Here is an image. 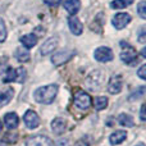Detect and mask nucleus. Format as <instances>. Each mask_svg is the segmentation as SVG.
Listing matches in <instances>:
<instances>
[{"instance_id": "obj_21", "label": "nucleus", "mask_w": 146, "mask_h": 146, "mask_svg": "<svg viewBox=\"0 0 146 146\" xmlns=\"http://www.w3.org/2000/svg\"><path fill=\"white\" fill-rule=\"evenodd\" d=\"M94 105H95L96 110H103V109H105L106 105H108V99L104 98V96H99V98H95Z\"/></svg>"}, {"instance_id": "obj_15", "label": "nucleus", "mask_w": 146, "mask_h": 146, "mask_svg": "<svg viewBox=\"0 0 146 146\" xmlns=\"http://www.w3.org/2000/svg\"><path fill=\"white\" fill-rule=\"evenodd\" d=\"M19 41L22 42V45L25 46V49H32L33 46L37 44V36L33 35V33H30V35H25L19 38Z\"/></svg>"}, {"instance_id": "obj_10", "label": "nucleus", "mask_w": 146, "mask_h": 146, "mask_svg": "<svg viewBox=\"0 0 146 146\" xmlns=\"http://www.w3.org/2000/svg\"><path fill=\"white\" fill-rule=\"evenodd\" d=\"M56 46H58V38L50 37L42 44V46H41V49H40V53L42 54V55H49L50 53H53V51L55 50Z\"/></svg>"}, {"instance_id": "obj_35", "label": "nucleus", "mask_w": 146, "mask_h": 146, "mask_svg": "<svg viewBox=\"0 0 146 146\" xmlns=\"http://www.w3.org/2000/svg\"><path fill=\"white\" fill-rule=\"evenodd\" d=\"M1 129H3V124H1V121H0V132H1Z\"/></svg>"}, {"instance_id": "obj_13", "label": "nucleus", "mask_w": 146, "mask_h": 146, "mask_svg": "<svg viewBox=\"0 0 146 146\" xmlns=\"http://www.w3.org/2000/svg\"><path fill=\"white\" fill-rule=\"evenodd\" d=\"M66 128H67V122L63 118H55L51 122V129H53V132L55 135L64 133Z\"/></svg>"}, {"instance_id": "obj_32", "label": "nucleus", "mask_w": 146, "mask_h": 146, "mask_svg": "<svg viewBox=\"0 0 146 146\" xmlns=\"http://www.w3.org/2000/svg\"><path fill=\"white\" fill-rule=\"evenodd\" d=\"M3 71H4V66H3L1 63H0V76H1V73H3Z\"/></svg>"}, {"instance_id": "obj_12", "label": "nucleus", "mask_w": 146, "mask_h": 146, "mask_svg": "<svg viewBox=\"0 0 146 146\" xmlns=\"http://www.w3.org/2000/svg\"><path fill=\"white\" fill-rule=\"evenodd\" d=\"M121 60L124 62V63L127 64H131L133 63V62L137 60V53L135 51L133 48H131V46H127L126 50H123L121 53Z\"/></svg>"}, {"instance_id": "obj_8", "label": "nucleus", "mask_w": 146, "mask_h": 146, "mask_svg": "<svg viewBox=\"0 0 146 146\" xmlns=\"http://www.w3.org/2000/svg\"><path fill=\"white\" fill-rule=\"evenodd\" d=\"M129 22H131V15L127 14V13H118V14H115L113 17V19H111V23H113V26L117 30L124 28Z\"/></svg>"}, {"instance_id": "obj_9", "label": "nucleus", "mask_w": 146, "mask_h": 146, "mask_svg": "<svg viewBox=\"0 0 146 146\" xmlns=\"http://www.w3.org/2000/svg\"><path fill=\"white\" fill-rule=\"evenodd\" d=\"M23 121H25L26 126H27L30 129L37 128L38 124H40V118H38V115L33 110H27L26 111L25 117H23Z\"/></svg>"}, {"instance_id": "obj_23", "label": "nucleus", "mask_w": 146, "mask_h": 146, "mask_svg": "<svg viewBox=\"0 0 146 146\" xmlns=\"http://www.w3.org/2000/svg\"><path fill=\"white\" fill-rule=\"evenodd\" d=\"M17 80V71L13 68H7V74L5 77L3 78L5 83H9V82H13V81Z\"/></svg>"}, {"instance_id": "obj_24", "label": "nucleus", "mask_w": 146, "mask_h": 146, "mask_svg": "<svg viewBox=\"0 0 146 146\" xmlns=\"http://www.w3.org/2000/svg\"><path fill=\"white\" fill-rule=\"evenodd\" d=\"M137 13H139V15L142 18V19L146 18V1L139 3V5H137Z\"/></svg>"}, {"instance_id": "obj_4", "label": "nucleus", "mask_w": 146, "mask_h": 146, "mask_svg": "<svg viewBox=\"0 0 146 146\" xmlns=\"http://www.w3.org/2000/svg\"><path fill=\"white\" fill-rule=\"evenodd\" d=\"M73 55H74V50H62L51 56V62H53V64L55 67H59L62 64L67 63Z\"/></svg>"}, {"instance_id": "obj_11", "label": "nucleus", "mask_w": 146, "mask_h": 146, "mask_svg": "<svg viewBox=\"0 0 146 146\" xmlns=\"http://www.w3.org/2000/svg\"><path fill=\"white\" fill-rule=\"evenodd\" d=\"M68 26H69L71 32L73 33V35H76V36H80L81 33L83 32L82 23H81V21L78 19L77 17H74V15H72V17L68 18Z\"/></svg>"}, {"instance_id": "obj_28", "label": "nucleus", "mask_w": 146, "mask_h": 146, "mask_svg": "<svg viewBox=\"0 0 146 146\" xmlns=\"http://www.w3.org/2000/svg\"><path fill=\"white\" fill-rule=\"evenodd\" d=\"M139 41L141 44H145V41H146V30H145L144 26H142L139 31Z\"/></svg>"}, {"instance_id": "obj_7", "label": "nucleus", "mask_w": 146, "mask_h": 146, "mask_svg": "<svg viewBox=\"0 0 146 146\" xmlns=\"http://www.w3.org/2000/svg\"><path fill=\"white\" fill-rule=\"evenodd\" d=\"M122 86H123V80H122V76H119V74L113 76V77L109 80V83H108L109 94H111V95L119 94L122 91Z\"/></svg>"}, {"instance_id": "obj_6", "label": "nucleus", "mask_w": 146, "mask_h": 146, "mask_svg": "<svg viewBox=\"0 0 146 146\" xmlns=\"http://www.w3.org/2000/svg\"><path fill=\"white\" fill-rule=\"evenodd\" d=\"M26 146H53V142L48 136L36 135L26 140Z\"/></svg>"}, {"instance_id": "obj_27", "label": "nucleus", "mask_w": 146, "mask_h": 146, "mask_svg": "<svg viewBox=\"0 0 146 146\" xmlns=\"http://www.w3.org/2000/svg\"><path fill=\"white\" fill-rule=\"evenodd\" d=\"M25 80H26V71L23 68H18L17 69V80L15 81H18V82H25Z\"/></svg>"}, {"instance_id": "obj_37", "label": "nucleus", "mask_w": 146, "mask_h": 146, "mask_svg": "<svg viewBox=\"0 0 146 146\" xmlns=\"http://www.w3.org/2000/svg\"><path fill=\"white\" fill-rule=\"evenodd\" d=\"M129 1H132V0H129Z\"/></svg>"}, {"instance_id": "obj_25", "label": "nucleus", "mask_w": 146, "mask_h": 146, "mask_svg": "<svg viewBox=\"0 0 146 146\" xmlns=\"http://www.w3.org/2000/svg\"><path fill=\"white\" fill-rule=\"evenodd\" d=\"M5 38H7V28H5L4 21L0 18V42L5 41Z\"/></svg>"}, {"instance_id": "obj_19", "label": "nucleus", "mask_w": 146, "mask_h": 146, "mask_svg": "<svg viewBox=\"0 0 146 146\" xmlns=\"http://www.w3.org/2000/svg\"><path fill=\"white\" fill-rule=\"evenodd\" d=\"M118 122L121 126L123 127H133L135 126V122H133V118H132L129 114H126V113H122L118 115Z\"/></svg>"}, {"instance_id": "obj_16", "label": "nucleus", "mask_w": 146, "mask_h": 146, "mask_svg": "<svg viewBox=\"0 0 146 146\" xmlns=\"http://www.w3.org/2000/svg\"><path fill=\"white\" fill-rule=\"evenodd\" d=\"M13 96H14L13 88H7L4 91H0V108L8 105L10 103V100L13 99Z\"/></svg>"}, {"instance_id": "obj_29", "label": "nucleus", "mask_w": 146, "mask_h": 146, "mask_svg": "<svg viewBox=\"0 0 146 146\" xmlns=\"http://www.w3.org/2000/svg\"><path fill=\"white\" fill-rule=\"evenodd\" d=\"M137 76H139L141 80H146V66L145 64L140 67V69L137 71Z\"/></svg>"}, {"instance_id": "obj_22", "label": "nucleus", "mask_w": 146, "mask_h": 146, "mask_svg": "<svg viewBox=\"0 0 146 146\" xmlns=\"http://www.w3.org/2000/svg\"><path fill=\"white\" fill-rule=\"evenodd\" d=\"M131 3L132 1H129V0H113L110 3V8H113V9H123V8L128 7Z\"/></svg>"}, {"instance_id": "obj_30", "label": "nucleus", "mask_w": 146, "mask_h": 146, "mask_svg": "<svg viewBox=\"0 0 146 146\" xmlns=\"http://www.w3.org/2000/svg\"><path fill=\"white\" fill-rule=\"evenodd\" d=\"M44 3H45L48 7H56V5H59L62 3V0H42Z\"/></svg>"}, {"instance_id": "obj_31", "label": "nucleus", "mask_w": 146, "mask_h": 146, "mask_svg": "<svg viewBox=\"0 0 146 146\" xmlns=\"http://www.w3.org/2000/svg\"><path fill=\"white\" fill-rule=\"evenodd\" d=\"M140 115H141V121L142 122H145V105H142L141 106V111H140Z\"/></svg>"}, {"instance_id": "obj_18", "label": "nucleus", "mask_w": 146, "mask_h": 146, "mask_svg": "<svg viewBox=\"0 0 146 146\" xmlns=\"http://www.w3.org/2000/svg\"><path fill=\"white\" fill-rule=\"evenodd\" d=\"M64 8H66V10L69 14L74 15L76 13L80 10L81 1L80 0H66V1H64Z\"/></svg>"}, {"instance_id": "obj_36", "label": "nucleus", "mask_w": 146, "mask_h": 146, "mask_svg": "<svg viewBox=\"0 0 146 146\" xmlns=\"http://www.w3.org/2000/svg\"><path fill=\"white\" fill-rule=\"evenodd\" d=\"M80 146H86V145H80Z\"/></svg>"}, {"instance_id": "obj_34", "label": "nucleus", "mask_w": 146, "mask_h": 146, "mask_svg": "<svg viewBox=\"0 0 146 146\" xmlns=\"http://www.w3.org/2000/svg\"><path fill=\"white\" fill-rule=\"evenodd\" d=\"M136 146H145V144H142V142H139Z\"/></svg>"}, {"instance_id": "obj_14", "label": "nucleus", "mask_w": 146, "mask_h": 146, "mask_svg": "<svg viewBox=\"0 0 146 146\" xmlns=\"http://www.w3.org/2000/svg\"><path fill=\"white\" fill-rule=\"evenodd\" d=\"M4 123L9 129H15L19 124V119L15 113H7L4 117Z\"/></svg>"}, {"instance_id": "obj_1", "label": "nucleus", "mask_w": 146, "mask_h": 146, "mask_svg": "<svg viewBox=\"0 0 146 146\" xmlns=\"http://www.w3.org/2000/svg\"><path fill=\"white\" fill-rule=\"evenodd\" d=\"M58 94V85H46L33 92V99L40 104H51Z\"/></svg>"}, {"instance_id": "obj_26", "label": "nucleus", "mask_w": 146, "mask_h": 146, "mask_svg": "<svg viewBox=\"0 0 146 146\" xmlns=\"http://www.w3.org/2000/svg\"><path fill=\"white\" fill-rule=\"evenodd\" d=\"M144 94H145V87H140L137 92H133L129 96V100L133 101V100H137V99H141L142 96H144Z\"/></svg>"}, {"instance_id": "obj_17", "label": "nucleus", "mask_w": 146, "mask_h": 146, "mask_svg": "<svg viewBox=\"0 0 146 146\" xmlns=\"http://www.w3.org/2000/svg\"><path fill=\"white\" fill-rule=\"evenodd\" d=\"M127 139V132L126 131H115L110 135L109 141L111 145H119Z\"/></svg>"}, {"instance_id": "obj_3", "label": "nucleus", "mask_w": 146, "mask_h": 146, "mask_svg": "<svg viewBox=\"0 0 146 146\" xmlns=\"http://www.w3.org/2000/svg\"><path fill=\"white\" fill-rule=\"evenodd\" d=\"M74 105L77 106L81 110H86V109L90 108L91 105V98L88 94H86L85 91L78 90L74 94Z\"/></svg>"}, {"instance_id": "obj_2", "label": "nucleus", "mask_w": 146, "mask_h": 146, "mask_svg": "<svg viewBox=\"0 0 146 146\" xmlns=\"http://www.w3.org/2000/svg\"><path fill=\"white\" fill-rule=\"evenodd\" d=\"M103 82H104V74H103V72H100V71L92 72L87 77V80H86V85H87V87L92 91L100 90Z\"/></svg>"}, {"instance_id": "obj_20", "label": "nucleus", "mask_w": 146, "mask_h": 146, "mask_svg": "<svg viewBox=\"0 0 146 146\" xmlns=\"http://www.w3.org/2000/svg\"><path fill=\"white\" fill-rule=\"evenodd\" d=\"M14 56L18 62H28L30 60V53L25 48H18L14 51Z\"/></svg>"}, {"instance_id": "obj_5", "label": "nucleus", "mask_w": 146, "mask_h": 146, "mask_svg": "<svg viewBox=\"0 0 146 146\" xmlns=\"http://www.w3.org/2000/svg\"><path fill=\"white\" fill-rule=\"evenodd\" d=\"M94 58L98 62L106 63V62L113 60V51L109 48H106V46H100V48H98L94 51Z\"/></svg>"}, {"instance_id": "obj_33", "label": "nucleus", "mask_w": 146, "mask_h": 146, "mask_svg": "<svg viewBox=\"0 0 146 146\" xmlns=\"http://www.w3.org/2000/svg\"><path fill=\"white\" fill-rule=\"evenodd\" d=\"M0 146H7V145H5L4 141H1V140H0Z\"/></svg>"}]
</instances>
